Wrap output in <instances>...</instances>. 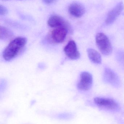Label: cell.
Returning a JSON list of instances; mask_svg holds the SVG:
<instances>
[{"label": "cell", "mask_w": 124, "mask_h": 124, "mask_svg": "<svg viewBox=\"0 0 124 124\" xmlns=\"http://www.w3.org/2000/svg\"><path fill=\"white\" fill-rule=\"evenodd\" d=\"M27 43L25 38L19 37L12 40L5 48L3 56L6 61L9 62L17 57Z\"/></svg>", "instance_id": "1"}, {"label": "cell", "mask_w": 124, "mask_h": 124, "mask_svg": "<svg viewBox=\"0 0 124 124\" xmlns=\"http://www.w3.org/2000/svg\"><path fill=\"white\" fill-rule=\"evenodd\" d=\"M97 46L102 54L108 56L113 51L112 45L107 36L102 33H99L96 36Z\"/></svg>", "instance_id": "2"}, {"label": "cell", "mask_w": 124, "mask_h": 124, "mask_svg": "<svg viewBox=\"0 0 124 124\" xmlns=\"http://www.w3.org/2000/svg\"><path fill=\"white\" fill-rule=\"evenodd\" d=\"M93 78L91 74L87 72H82L80 74V79L77 84V88L81 91H87L92 86Z\"/></svg>", "instance_id": "3"}, {"label": "cell", "mask_w": 124, "mask_h": 124, "mask_svg": "<svg viewBox=\"0 0 124 124\" xmlns=\"http://www.w3.org/2000/svg\"><path fill=\"white\" fill-rule=\"evenodd\" d=\"M47 24L52 28H66L71 31H72L71 27L69 23L62 17L58 15L51 16L48 20Z\"/></svg>", "instance_id": "4"}, {"label": "cell", "mask_w": 124, "mask_h": 124, "mask_svg": "<svg viewBox=\"0 0 124 124\" xmlns=\"http://www.w3.org/2000/svg\"><path fill=\"white\" fill-rule=\"evenodd\" d=\"M71 31L66 28H55L50 34V38L53 43H60L65 40L68 32Z\"/></svg>", "instance_id": "5"}, {"label": "cell", "mask_w": 124, "mask_h": 124, "mask_svg": "<svg viewBox=\"0 0 124 124\" xmlns=\"http://www.w3.org/2000/svg\"><path fill=\"white\" fill-rule=\"evenodd\" d=\"M94 101L98 106L108 109L116 110L119 108L118 103L111 98L96 97L94 99Z\"/></svg>", "instance_id": "6"}, {"label": "cell", "mask_w": 124, "mask_h": 124, "mask_svg": "<svg viewBox=\"0 0 124 124\" xmlns=\"http://www.w3.org/2000/svg\"><path fill=\"white\" fill-rule=\"evenodd\" d=\"M124 9V3L122 2H119L108 12L106 20V24L110 25L113 23L121 14Z\"/></svg>", "instance_id": "7"}, {"label": "cell", "mask_w": 124, "mask_h": 124, "mask_svg": "<svg viewBox=\"0 0 124 124\" xmlns=\"http://www.w3.org/2000/svg\"><path fill=\"white\" fill-rule=\"evenodd\" d=\"M64 52L67 57L73 60L79 59L80 54L75 41H70L64 48Z\"/></svg>", "instance_id": "8"}, {"label": "cell", "mask_w": 124, "mask_h": 124, "mask_svg": "<svg viewBox=\"0 0 124 124\" xmlns=\"http://www.w3.org/2000/svg\"><path fill=\"white\" fill-rule=\"evenodd\" d=\"M103 77L106 83L115 87H118L120 85V81L118 76L110 69L107 68L105 69Z\"/></svg>", "instance_id": "9"}, {"label": "cell", "mask_w": 124, "mask_h": 124, "mask_svg": "<svg viewBox=\"0 0 124 124\" xmlns=\"http://www.w3.org/2000/svg\"><path fill=\"white\" fill-rule=\"evenodd\" d=\"M69 13L76 17H81L85 14L86 10L84 6L81 3L74 2L70 4L68 7Z\"/></svg>", "instance_id": "10"}, {"label": "cell", "mask_w": 124, "mask_h": 124, "mask_svg": "<svg viewBox=\"0 0 124 124\" xmlns=\"http://www.w3.org/2000/svg\"><path fill=\"white\" fill-rule=\"evenodd\" d=\"M87 54L91 62L95 64H100L102 62L101 55L96 50L91 48L87 50Z\"/></svg>", "instance_id": "11"}, {"label": "cell", "mask_w": 124, "mask_h": 124, "mask_svg": "<svg viewBox=\"0 0 124 124\" xmlns=\"http://www.w3.org/2000/svg\"><path fill=\"white\" fill-rule=\"evenodd\" d=\"M14 34L10 30L3 26L0 27V39L3 40L11 39L13 37Z\"/></svg>", "instance_id": "12"}, {"label": "cell", "mask_w": 124, "mask_h": 124, "mask_svg": "<svg viewBox=\"0 0 124 124\" xmlns=\"http://www.w3.org/2000/svg\"><path fill=\"white\" fill-rule=\"evenodd\" d=\"M8 11L7 8L4 6L1 5L0 6V15H4L8 13Z\"/></svg>", "instance_id": "13"}, {"label": "cell", "mask_w": 124, "mask_h": 124, "mask_svg": "<svg viewBox=\"0 0 124 124\" xmlns=\"http://www.w3.org/2000/svg\"><path fill=\"white\" fill-rule=\"evenodd\" d=\"M57 0H42L43 2L46 4H49L55 2Z\"/></svg>", "instance_id": "14"}]
</instances>
